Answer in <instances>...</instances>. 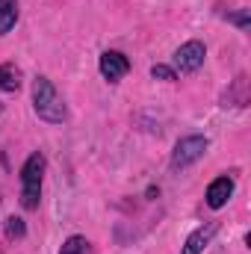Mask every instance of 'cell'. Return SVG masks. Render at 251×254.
<instances>
[{
    "label": "cell",
    "mask_w": 251,
    "mask_h": 254,
    "mask_svg": "<svg viewBox=\"0 0 251 254\" xmlns=\"http://www.w3.org/2000/svg\"><path fill=\"white\" fill-rule=\"evenodd\" d=\"M33 110H36V116H39L42 122H48V125H63L65 119H68L65 101L60 98L57 86H54L48 77H36V80H33Z\"/></svg>",
    "instance_id": "obj_1"
},
{
    "label": "cell",
    "mask_w": 251,
    "mask_h": 254,
    "mask_svg": "<svg viewBox=\"0 0 251 254\" xmlns=\"http://www.w3.org/2000/svg\"><path fill=\"white\" fill-rule=\"evenodd\" d=\"M42 178H45V157L30 154L27 163L21 166V207L36 210L42 201Z\"/></svg>",
    "instance_id": "obj_2"
},
{
    "label": "cell",
    "mask_w": 251,
    "mask_h": 254,
    "mask_svg": "<svg viewBox=\"0 0 251 254\" xmlns=\"http://www.w3.org/2000/svg\"><path fill=\"white\" fill-rule=\"evenodd\" d=\"M207 151V139L204 136H187L175 145V154H172V169H187L195 160H201Z\"/></svg>",
    "instance_id": "obj_3"
},
{
    "label": "cell",
    "mask_w": 251,
    "mask_h": 254,
    "mask_svg": "<svg viewBox=\"0 0 251 254\" xmlns=\"http://www.w3.org/2000/svg\"><path fill=\"white\" fill-rule=\"evenodd\" d=\"M204 57H207V48H204L201 42H187V45H181V48L175 51V57H172L175 74H178V71H181V74L198 71V68L204 65Z\"/></svg>",
    "instance_id": "obj_4"
},
{
    "label": "cell",
    "mask_w": 251,
    "mask_h": 254,
    "mask_svg": "<svg viewBox=\"0 0 251 254\" xmlns=\"http://www.w3.org/2000/svg\"><path fill=\"white\" fill-rule=\"evenodd\" d=\"M101 77L104 80H110V83H116V80H122L127 71H130V60H127L122 51H107V54H101Z\"/></svg>",
    "instance_id": "obj_5"
},
{
    "label": "cell",
    "mask_w": 251,
    "mask_h": 254,
    "mask_svg": "<svg viewBox=\"0 0 251 254\" xmlns=\"http://www.w3.org/2000/svg\"><path fill=\"white\" fill-rule=\"evenodd\" d=\"M219 222H207V225H201V228H195L192 234L187 237V243H184V249H181V254H201L210 243H213V237L219 234Z\"/></svg>",
    "instance_id": "obj_6"
},
{
    "label": "cell",
    "mask_w": 251,
    "mask_h": 254,
    "mask_svg": "<svg viewBox=\"0 0 251 254\" xmlns=\"http://www.w3.org/2000/svg\"><path fill=\"white\" fill-rule=\"evenodd\" d=\"M231 195H234V178L222 175V178H216V181L207 187V207H210V210H222V207L231 201Z\"/></svg>",
    "instance_id": "obj_7"
},
{
    "label": "cell",
    "mask_w": 251,
    "mask_h": 254,
    "mask_svg": "<svg viewBox=\"0 0 251 254\" xmlns=\"http://www.w3.org/2000/svg\"><path fill=\"white\" fill-rule=\"evenodd\" d=\"M18 24V0H0V36Z\"/></svg>",
    "instance_id": "obj_8"
},
{
    "label": "cell",
    "mask_w": 251,
    "mask_h": 254,
    "mask_svg": "<svg viewBox=\"0 0 251 254\" xmlns=\"http://www.w3.org/2000/svg\"><path fill=\"white\" fill-rule=\"evenodd\" d=\"M21 89V71L12 63L0 65V92H18Z\"/></svg>",
    "instance_id": "obj_9"
},
{
    "label": "cell",
    "mask_w": 251,
    "mask_h": 254,
    "mask_svg": "<svg viewBox=\"0 0 251 254\" xmlns=\"http://www.w3.org/2000/svg\"><path fill=\"white\" fill-rule=\"evenodd\" d=\"M60 254H92V243H89L86 237L74 234V237H68V240L63 243Z\"/></svg>",
    "instance_id": "obj_10"
},
{
    "label": "cell",
    "mask_w": 251,
    "mask_h": 254,
    "mask_svg": "<svg viewBox=\"0 0 251 254\" xmlns=\"http://www.w3.org/2000/svg\"><path fill=\"white\" fill-rule=\"evenodd\" d=\"M6 237H9V240H24V237H27L24 219H15V216H12V219L6 222Z\"/></svg>",
    "instance_id": "obj_11"
},
{
    "label": "cell",
    "mask_w": 251,
    "mask_h": 254,
    "mask_svg": "<svg viewBox=\"0 0 251 254\" xmlns=\"http://www.w3.org/2000/svg\"><path fill=\"white\" fill-rule=\"evenodd\" d=\"M151 77H154V80H178L175 68H169V65H154V68H151Z\"/></svg>",
    "instance_id": "obj_12"
},
{
    "label": "cell",
    "mask_w": 251,
    "mask_h": 254,
    "mask_svg": "<svg viewBox=\"0 0 251 254\" xmlns=\"http://www.w3.org/2000/svg\"><path fill=\"white\" fill-rule=\"evenodd\" d=\"M231 21H234L237 27H243V30H246V27H249V9H243V12H240V15H234Z\"/></svg>",
    "instance_id": "obj_13"
},
{
    "label": "cell",
    "mask_w": 251,
    "mask_h": 254,
    "mask_svg": "<svg viewBox=\"0 0 251 254\" xmlns=\"http://www.w3.org/2000/svg\"><path fill=\"white\" fill-rule=\"evenodd\" d=\"M0 113H3V104H0Z\"/></svg>",
    "instance_id": "obj_14"
}]
</instances>
